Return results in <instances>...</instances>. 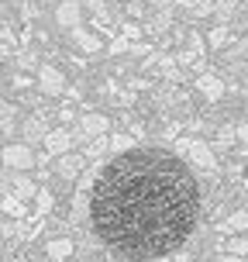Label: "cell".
I'll return each mask as SVG.
<instances>
[{
	"label": "cell",
	"mask_w": 248,
	"mask_h": 262,
	"mask_svg": "<svg viewBox=\"0 0 248 262\" xmlns=\"http://www.w3.org/2000/svg\"><path fill=\"white\" fill-rule=\"evenodd\" d=\"M200 221V186L169 148L138 145L107 162L90 186V228L110 255L155 262L183 249Z\"/></svg>",
	"instance_id": "obj_1"
}]
</instances>
